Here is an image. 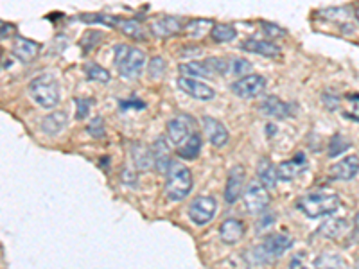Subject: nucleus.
<instances>
[{"label":"nucleus","instance_id":"f257e3e1","mask_svg":"<svg viewBox=\"0 0 359 269\" xmlns=\"http://www.w3.org/2000/svg\"><path fill=\"white\" fill-rule=\"evenodd\" d=\"M146 65V54L137 47H128L124 43L115 45V67L121 78L135 79L139 78Z\"/></svg>","mask_w":359,"mask_h":269},{"label":"nucleus","instance_id":"f03ea898","mask_svg":"<svg viewBox=\"0 0 359 269\" xmlns=\"http://www.w3.org/2000/svg\"><path fill=\"white\" fill-rule=\"evenodd\" d=\"M339 198L338 194H323V192H314V194H307V196L300 198L297 201L298 210H302L307 217L311 219H318V217L329 216V214L336 212L339 208Z\"/></svg>","mask_w":359,"mask_h":269},{"label":"nucleus","instance_id":"7ed1b4c3","mask_svg":"<svg viewBox=\"0 0 359 269\" xmlns=\"http://www.w3.org/2000/svg\"><path fill=\"white\" fill-rule=\"evenodd\" d=\"M191 191H192L191 169L185 167L184 163L172 162L168 172V179H165V196H168V200L182 201L191 194Z\"/></svg>","mask_w":359,"mask_h":269},{"label":"nucleus","instance_id":"20e7f679","mask_svg":"<svg viewBox=\"0 0 359 269\" xmlns=\"http://www.w3.org/2000/svg\"><path fill=\"white\" fill-rule=\"evenodd\" d=\"M29 94L41 108H54L60 102V85L50 74H41L29 83Z\"/></svg>","mask_w":359,"mask_h":269},{"label":"nucleus","instance_id":"39448f33","mask_svg":"<svg viewBox=\"0 0 359 269\" xmlns=\"http://www.w3.org/2000/svg\"><path fill=\"white\" fill-rule=\"evenodd\" d=\"M291 246H293V239L290 235H286V233H273L255 249V255L259 257V261L269 262L273 261V258L282 257Z\"/></svg>","mask_w":359,"mask_h":269},{"label":"nucleus","instance_id":"423d86ee","mask_svg":"<svg viewBox=\"0 0 359 269\" xmlns=\"http://www.w3.org/2000/svg\"><path fill=\"white\" fill-rule=\"evenodd\" d=\"M194 133H196V123H194V118L189 117V115L185 113L171 118L168 123L169 140L178 147L184 146Z\"/></svg>","mask_w":359,"mask_h":269},{"label":"nucleus","instance_id":"0eeeda50","mask_svg":"<svg viewBox=\"0 0 359 269\" xmlns=\"http://www.w3.org/2000/svg\"><path fill=\"white\" fill-rule=\"evenodd\" d=\"M216 210H217V203L214 198L198 196L196 200L189 205V217H191V221L194 224L203 226V224L210 223V221L214 219Z\"/></svg>","mask_w":359,"mask_h":269},{"label":"nucleus","instance_id":"6e6552de","mask_svg":"<svg viewBox=\"0 0 359 269\" xmlns=\"http://www.w3.org/2000/svg\"><path fill=\"white\" fill-rule=\"evenodd\" d=\"M264 88L266 79L259 74H252V76H246V78L232 83V92L241 99H255L264 92Z\"/></svg>","mask_w":359,"mask_h":269},{"label":"nucleus","instance_id":"1a4fd4ad","mask_svg":"<svg viewBox=\"0 0 359 269\" xmlns=\"http://www.w3.org/2000/svg\"><path fill=\"white\" fill-rule=\"evenodd\" d=\"M245 203L248 212L252 214H259L266 210V207L269 205V194L261 181H252L248 185L245 192Z\"/></svg>","mask_w":359,"mask_h":269},{"label":"nucleus","instance_id":"9d476101","mask_svg":"<svg viewBox=\"0 0 359 269\" xmlns=\"http://www.w3.org/2000/svg\"><path fill=\"white\" fill-rule=\"evenodd\" d=\"M245 178L246 171L243 165H236V167L230 169L229 179H226V187H224V201L229 205H233L239 196L243 194V188H245Z\"/></svg>","mask_w":359,"mask_h":269},{"label":"nucleus","instance_id":"9b49d317","mask_svg":"<svg viewBox=\"0 0 359 269\" xmlns=\"http://www.w3.org/2000/svg\"><path fill=\"white\" fill-rule=\"evenodd\" d=\"M261 113L266 115V117H278V118H287L297 111V106L294 104H290V102H284L277 97V95H269L264 101L261 102Z\"/></svg>","mask_w":359,"mask_h":269},{"label":"nucleus","instance_id":"f8f14e48","mask_svg":"<svg viewBox=\"0 0 359 269\" xmlns=\"http://www.w3.org/2000/svg\"><path fill=\"white\" fill-rule=\"evenodd\" d=\"M178 88L182 90V92H185L187 95H191V97L198 99V101H210V99H214V95H216L214 88H210L208 85L198 81V79L184 78V76L178 78Z\"/></svg>","mask_w":359,"mask_h":269},{"label":"nucleus","instance_id":"ddd939ff","mask_svg":"<svg viewBox=\"0 0 359 269\" xmlns=\"http://www.w3.org/2000/svg\"><path fill=\"white\" fill-rule=\"evenodd\" d=\"M201 124H203L205 133H207L208 140H210V144H212V146L224 147L226 144H229V139H230L229 131H226V127H224L219 120H216L214 117H208V115H205V117H201Z\"/></svg>","mask_w":359,"mask_h":269},{"label":"nucleus","instance_id":"4468645a","mask_svg":"<svg viewBox=\"0 0 359 269\" xmlns=\"http://www.w3.org/2000/svg\"><path fill=\"white\" fill-rule=\"evenodd\" d=\"M359 172V156H347V158L339 160V162L332 163L329 167V174L334 179H341V181H348L354 178Z\"/></svg>","mask_w":359,"mask_h":269},{"label":"nucleus","instance_id":"2eb2a0df","mask_svg":"<svg viewBox=\"0 0 359 269\" xmlns=\"http://www.w3.org/2000/svg\"><path fill=\"white\" fill-rule=\"evenodd\" d=\"M40 53V43L34 40H29V38L17 36L15 38V43H13V54L20 60V62H33L34 57Z\"/></svg>","mask_w":359,"mask_h":269},{"label":"nucleus","instance_id":"dca6fc26","mask_svg":"<svg viewBox=\"0 0 359 269\" xmlns=\"http://www.w3.org/2000/svg\"><path fill=\"white\" fill-rule=\"evenodd\" d=\"M153 163H155V167L158 172H165L168 174L169 167H171V149H169L168 142L163 137L156 139V142L153 144Z\"/></svg>","mask_w":359,"mask_h":269},{"label":"nucleus","instance_id":"f3484780","mask_svg":"<svg viewBox=\"0 0 359 269\" xmlns=\"http://www.w3.org/2000/svg\"><path fill=\"white\" fill-rule=\"evenodd\" d=\"M245 235V224L239 219H226L219 226V237L224 244H236Z\"/></svg>","mask_w":359,"mask_h":269},{"label":"nucleus","instance_id":"a211bd4d","mask_svg":"<svg viewBox=\"0 0 359 269\" xmlns=\"http://www.w3.org/2000/svg\"><path fill=\"white\" fill-rule=\"evenodd\" d=\"M184 27L182 20L176 17H163L160 20H155L151 24V33L158 38H169L178 34Z\"/></svg>","mask_w":359,"mask_h":269},{"label":"nucleus","instance_id":"6ab92c4d","mask_svg":"<svg viewBox=\"0 0 359 269\" xmlns=\"http://www.w3.org/2000/svg\"><path fill=\"white\" fill-rule=\"evenodd\" d=\"M306 169L307 160L304 158V155H297L294 158L286 160V162H282L280 165H278V179H282V181H290V179L297 178V176L302 171H306Z\"/></svg>","mask_w":359,"mask_h":269},{"label":"nucleus","instance_id":"aec40b11","mask_svg":"<svg viewBox=\"0 0 359 269\" xmlns=\"http://www.w3.org/2000/svg\"><path fill=\"white\" fill-rule=\"evenodd\" d=\"M67 124H69V115H67V111H53V113L43 117V120H41V131L45 134L56 137V134H60L65 130Z\"/></svg>","mask_w":359,"mask_h":269},{"label":"nucleus","instance_id":"412c9836","mask_svg":"<svg viewBox=\"0 0 359 269\" xmlns=\"http://www.w3.org/2000/svg\"><path fill=\"white\" fill-rule=\"evenodd\" d=\"M243 49L253 54H261L264 57H271V60H275V57H278L282 54L280 47L268 40H248L243 43Z\"/></svg>","mask_w":359,"mask_h":269},{"label":"nucleus","instance_id":"4be33fe9","mask_svg":"<svg viewBox=\"0 0 359 269\" xmlns=\"http://www.w3.org/2000/svg\"><path fill=\"white\" fill-rule=\"evenodd\" d=\"M318 232L320 235L327 237V239H339L348 232V221L343 219V217H332L320 226Z\"/></svg>","mask_w":359,"mask_h":269},{"label":"nucleus","instance_id":"5701e85b","mask_svg":"<svg viewBox=\"0 0 359 269\" xmlns=\"http://www.w3.org/2000/svg\"><path fill=\"white\" fill-rule=\"evenodd\" d=\"M259 181L264 185L266 188H273L278 181V171L273 165V162L269 158H262L257 165Z\"/></svg>","mask_w":359,"mask_h":269},{"label":"nucleus","instance_id":"b1692460","mask_svg":"<svg viewBox=\"0 0 359 269\" xmlns=\"http://www.w3.org/2000/svg\"><path fill=\"white\" fill-rule=\"evenodd\" d=\"M117 29L121 33L126 34V36H130L131 40H146V29L142 27V24L139 20H135V18H118Z\"/></svg>","mask_w":359,"mask_h":269},{"label":"nucleus","instance_id":"393cba45","mask_svg":"<svg viewBox=\"0 0 359 269\" xmlns=\"http://www.w3.org/2000/svg\"><path fill=\"white\" fill-rule=\"evenodd\" d=\"M180 74H184V78H205V76H214L207 62H189L178 67Z\"/></svg>","mask_w":359,"mask_h":269},{"label":"nucleus","instance_id":"a878e982","mask_svg":"<svg viewBox=\"0 0 359 269\" xmlns=\"http://www.w3.org/2000/svg\"><path fill=\"white\" fill-rule=\"evenodd\" d=\"M314 269H348L347 262L336 253H323L314 261Z\"/></svg>","mask_w":359,"mask_h":269},{"label":"nucleus","instance_id":"bb28decb","mask_svg":"<svg viewBox=\"0 0 359 269\" xmlns=\"http://www.w3.org/2000/svg\"><path fill=\"white\" fill-rule=\"evenodd\" d=\"M214 22L212 20H205V18H196V20H191L187 25H185V33L191 38L198 40V38L205 36L208 31H212Z\"/></svg>","mask_w":359,"mask_h":269},{"label":"nucleus","instance_id":"cd10ccee","mask_svg":"<svg viewBox=\"0 0 359 269\" xmlns=\"http://www.w3.org/2000/svg\"><path fill=\"white\" fill-rule=\"evenodd\" d=\"M201 151V137L200 133H194L187 142L184 144L182 147H178V155L185 160H192L196 158Z\"/></svg>","mask_w":359,"mask_h":269},{"label":"nucleus","instance_id":"c85d7f7f","mask_svg":"<svg viewBox=\"0 0 359 269\" xmlns=\"http://www.w3.org/2000/svg\"><path fill=\"white\" fill-rule=\"evenodd\" d=\"M131 156H133L135 165L139 169H147L153 163V153L147 147H144L142 144H135L131 147Z\"/></svg>","mask_w":359,"mask_h":269},{"label":"nucleus","instance_id":"c756f323","mask_svg":"<svg viewBox=\"0 0 359 269\" xmlns=\"http://www.w3.org/2000/svg\"><path fill=\"white\" fill-rule=\"evenodd\" d=\"M210 36L217 43H226V41H232L237 36V31L233 25L230 24H217L214 25L212 31H210Z\"/></svg>","mask_w":359,"mask_h":269},{"label":"nucleus","instance_id":"7c9ffc66","mask_svg":"<svg viewBox=\"0 0 359 269\" xmlns=\"http://www.w3.org/2000/svg\"><path fill=\"white\" fill-rule=\"evenodd\" d=\"M85 74L88 79H94L99 83H108L110 81V72L104 67L97 65V63H86Z\"/></svg>","mask_w":359,"mask_h":269},{"label":"nucleus","instance_id":"2f4dec72","mask_svg":"<svg viewBox=\"0 0 359 269\" xmlns=\"http://www.w3.org/2000/svg\"><path fill=\"white\" fill-rule=\"evenodd\" d=\"M348 147H351V142H348L345 137H341V134H334L331 144H329V156L341 155L343 151H347Z\"/></svg>","mask_w":359,"mask_h":269},{"label":"nucleus","instance_id":"473e14b6","mask_svg":"<svg viewBox=\"0 0 359 269\" xmlns=\"http://www.w3.org/2000/svg\"><path fill=\"white\" fill-rule=\"evenodd\" d=\"M102 36H104V34H102L101 31H88L81 40L83 50H85V53H90L92 49H95V47L101 43Z\"/></svg>","mask_w":359,"mask_h":269},{"label":"nucleus","instance_id":"72a5a7b5","mask_svg":"<svg viewBox=\"0 0 359 269\" xmlns=\"http://www.w3.org/2000/svg\"><path fill=\"white\" fill-rule=\"evenodd\" d=\"M212 70V74H229L230 72V60H224V57H208L205 60Z\"/></svg>","mask_w":359,"mask_h":269},{"label":"nucleus","instance_id":"f704fd0d","mask_svg":"<svg viewBox=\"0 0 359 269\" xmlns=\"http://www.w3.org/2000/svg\"><path fill=\"white\" fill-rule=\"evenodd\" d=\"M230 72H233L236 76H245V78L246 74L252 76V63H248L246 60H241V57L230 60Z\"/></svg>","mask_w":359,"mask_h":269},{"label":"nucleus","instance_id":"c9c22d12","mask_svg":"<svg viewBox=\"0 0 359 269\" xmlns=\"http://www.w3.org/2000/svg\"><path fill=\"white\" fill-rule=\"evenodd\" d=\"M165 72V62L162 57H153L151 63H149V78L151 79H160Z\"/></svg>","mask_w":359,"mask_h":269},{"label":"nucleus","instance_id":"e433bc0d","mask_svg":"<svg viewBox=\"0 0 359 269\" xmlns=\"http://www.w3.org/2000/svg\"><path fill=\"white\" fill-rule=\"evenodd\" d=\"M86 131H88L94 139H102L104 137V123H102L101 117H94V120L88 124V127H86Z\"/></svg>","mask_w":359,"mask_h":269},{"label":"nucleus","instance_id":"4c0bfd02","mask_svg":"<svg viewBox=\"0 0 359 269\" xmlns=\"http://www.w3.org/2000/svg\"><path fill=\"white\" fill-rule=\"evenodd\" d=\"M90 106H92V101H90V99H78V111H76V117L78 118L88 117Z\"/></svg>","mask_w":359,"mask_h":269},{"label":"nucleus","instance_id":"58836bf2","mask_svg":"<svg viewBox=\"0 0 359 269\" xmlns=\"http://www.w3.org/2000/svg\"><path fill=\"white\" fill-rule=\"evenodd\" d=\"M262 29H264V33L268 34L269 38H278V36H282V34H284V31H282L278 25L268 24V22H262Z\"/></svg>","mask_w":359,"mask_h":269},{"label":"nucleus","instance_id":"ea45409f","mask_svg":"<svg viewBox=\"0 0 359 269\" xmlns=\"http://www.w3.org/2000/svg\"><path fill=\"white\" fill-rule=\"evenodd\" d=\"M128 108H146L142 101H123L121 102V110H128Z\"/></svg>","mask_w":359,"mask_h":269},{"label":"nucleus","instance_id":"a19ab883","mask_svg":"<svg viewBox=\"0 0 359 269\" xmlns=\"http://www.w3.org/2000/svg\"><path fill=\"white\" fill-rule=\"evenodd\" d=\"M13 33H15V27L11 24H2V38L11 36Z\"/></svg>","mask_w":359,"mask_h":269},{"label":"nucleus","instance_id":"79ce46f5","mask_svg":"<svg viewBox=\"0 0 359 269\" xmlns=\"http://www.w3.org/2000/svg\"><path fill=\"white\" fill-rule=\"evenodd\" d=\"M354 226H355V230H359V214H355V217H354Z\"/></svg>","mask_w":359,"mask_h":269},{"label":"nucleus","instance_id":"37998d69","mask_svg":"<svg viewBox=\"0 0 359 269\" xmlns=\"http://www.w3.org/2000/svg\"><path fill=\"white\" fill-rule=\"evenodd\" d=\"M355 15H358V20H359V8H358V11H355Z\"/></svg>","mask_w":359,"mask_h":269},{"label":"nucleus","instance_id":"c03bdc74","mask_svg":"<svg viewBox=\"0 0 359 269\" xmlns=\"http://www.w3.org/2000/svg\"><path fill=\"white\" fill-rule=\"evenodd\" d=\"M355 269H359V262H358V264H355Z\"/></svg>","mask_w":359,"mask_h":269}]
</instances>
